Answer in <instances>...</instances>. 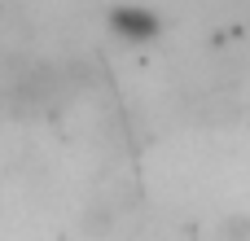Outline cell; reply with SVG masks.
Here are the masks:
<instances>
[{
	"label": "cell",
	"mask_w": 250,
	"mask_h": 241,
	"mask_svg": "<svg viewBox=\"0 0 250 241\" xmlns=\"http://www.w3.org/2000/svg\"><path fill=\"white\" fill-rule=\"evenodd\" d=\"M105 26L123 44H154L158 31H163V22H158V13L149 4H114L105 13Z\"/></svg>",
	"instance_id": "cell-1"
}]
</instances>
